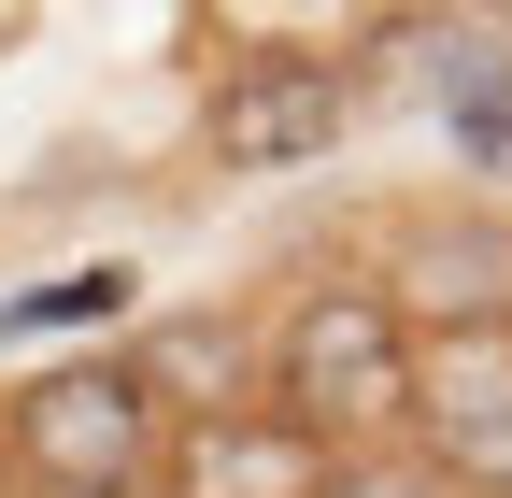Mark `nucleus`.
I'll list each match as a JSON object with an SVG mask.
<instances>
[{
    "label": "nucleus",
    "mask_w": 512,
    "mask_h": 498,
    "mask_svg": "<svg viewBox=\"0 0 512 498\" xmlns=\"http://www.w3.org/2000/svg\"><path fill=\"white\" fill-rule=\"evenodd\" d=\"M342 129H356V72L313 57V43H256L242 72H214V100H200V157L214 171H313Z\"/></svg>",
    "instance_id": "7ed1b4c3"
},
{
    "label": "nucleus",
    "mask_w": 512,
    "mask_h": 498,
    "mask_svg": "<svg viewBox=\"0 0 512 498\" xmlns=\"http://www.w3.org/2000/svg\"><path fill=\"white\" fill-rule=\"evenodd\" d=\"M128 299H143V285H128V271H72V285H29V299H0V328H114L128 314Z\"/></svg>",
    "instance_id": "6e6552de"
},
{
    "label": "nucleus",
    "mask_w": 512,
    "mask_h": 498,
    "mask_svg": "<svg viewBox=\"0 0 512 498\" xmlns=\"http://www.w3.org/2000/svg\"><path fill=\"white\" fill-rule=\"evenodd\" d=\"M0 498H15V442H0Z\"/></svg>",
    "instance_id": "9d476101"
},
{
    "label": "nucleus",
    "mask_w": 512,
    "mask_h": 498,
    "mask_svg": "<svg viewBox=\"0 0 512 498\" xmlns=\"http://www.w3.org/2000/svg\"><path fill=\"white\" fill-rule=\"evenodd\" d=\"M441 114H456V143H470L484 171H512V57H498V43L441 72Z\"/></svg>",
    "instance_id": "0eeeda50"
},
{
    "label": "nucleus",
    "mask_w": 512,
    "mask_h": 498,
    "mask_svg": "<svg viewBox=\"0 0 512 498\" xmlns=\"http://www.w3.org/2000/svg\"><path fill=\"white\" fill-rule=\"evenodd\" d=\"M328 442L285 427L271 399H228V413H171V456H157V498H328Z\"/></svg>",
    "instance_id": "423d86ee"
},
{
    "label": "nucleus",
    "mask_w": 512,
    "mask_h": 498,
    "mask_svg": "<svg viewBox=\"0 0 512 498\" xmlns=\"http://www.w3.org/2000/svg\"><path fill=\"white\" fill-rule=\"evenodd\" d=\"M328 498H456V484H441L427 456H399V442H384V456H342V470H328Z\"/></svg>",
    "instance_id": "1a4fd4ad"
},
{
    "label": "nucleus",
    "mask_w": 512,
    "mask_h": 498,
    "mask_svg": "<svg viewBox=\"0 0 512 498\" xmlns=\"http://www.w3.org/2000/svg\"><path fill=\"white\" fill-rule=\"evenodd\" d=\"M370 285L399 299L413 342H512V214H484V200L399 214V242H384Z\"/></svg>",
    "instance_id": "20e7f679"
},
{
    "label": "nucleus",
    "mask_w": 512,
    "mask_h": 498,
    "mask_svg": "<svg viewBox=\"0 0 512 498\" xmlns=\"http://www.w3.org/2000/svg\"><path fill=\"white\" fill-rule=\"evenodd\" d=\"M256 399L285 427H313L328 456H384L413 427V328H399V299L370 271H313L271 314V342H256Z\"/></svg>",
    "instance_id": "f257e3e1"
},
{
    "label": "nucleus",
    "mask_w": 512,
    "mask_h": 498,
    "mask_svg": "<svg viewBox=\"0 0 512 498\" xmlns=\"http://www.w3.org/2000/svg\"><path fill=\"white\" fill-rule=\"evenodd\" d=\"M413 456L456 498H512V342H413Z\"/></svg>",
    "instance_id": "39448f33"
},
{
    "label": "nucleus",
    "mask_w": 512,
    "mask_h": 498,
    "mask_svg": "<svg viewBox=\"0 0 512 498\" xmlns=\"http://www.w3.org/2000/svg\"><path fill=\"white\" fill-rule=\"evenodd\" d=\"M0 442H15L29 498H143L157 456H171V399L128 356H57L0 399Z\"/></svg>",
    "instance_id": "f03ea898"
}]
</instances>
